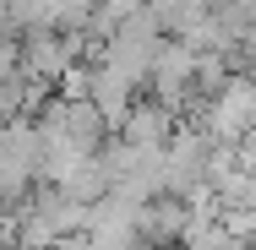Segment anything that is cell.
Returning a JSON list of instances; mask_svg holds the SVG:
<instances>
[{
	"label": "cell",
	"mask_w": 256,
	"mask_h": 250,
	"mask_svg": "<svg viewBox=\"0 0 256 250\" xmlns=\"http://www.w3.org/2000/svg\"><path fill=\"white\" fill-rule=\"evenodd\" d=\"M202 109H207V114L196 120V131H202L212 147H229V152H234V147L256 131V82L234 71V76H229V82H224Z\"/></svg>",
	"instance_id": "1"
},
{
	"label": "cell",
	"mask_w": 256,
	"mask_h": 250,
	"mask_svg": "<svg viewBox=\"0 0 256 250\" xmlns=\"http://www.w3.org/2000/svg\"><path fill=\"white\" fill-rule=\"evenodd\" d=\"M174 109H164V103H136L126 120H120V142L126 147H136V152H164L169 142H174Z\"/></svg>",
	"instance_id": "3"
},
{
	"label": "cell",
	"mask_w": 256,
	"mask_h": 250,
	"mask_svg": "<svg viewBox=\"0 0 256 250\" xmlns=\"http://www.w3.org/2000/svg\"><path fill=\"white\" fill-rule=\"evenodd\" d=\"M191 223H196V207L186 196H153V201H142V245H180L186 234H191Z\"/></svg>",
	"instance_id": "2"
}]
</instances>
